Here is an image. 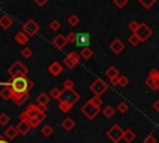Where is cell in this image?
Returning <instances> with one entry per match:
<instances>
[{
  "label": "cell",
  "instance_id": "cell-33",
  "mask_svg": "<svg viewBox=\"0 0 159 143\" xmlns=\"http://www.w3.org/2000/svg\"><path fill=\"white\" fill-rule=\"evenodd\" d=\"M117 109H118L119 113H123V114H124V113L128 112L129 106H128V103H125V102H119L118 106H117Z\"/></svg>",
  "mask_w": 159,
  "mask_h": 143
},
{
  "label": "cell",
  "instance_id": "cell-2",
  "mask_svg": "<svg viewBox=\"0 0 159 143\" xmlns=\"http://www.w3.org/2000/svg\"><path fill=\"white\" fill-rule=\"evenodd\" d=\"M29 68L19 60H16L9 68H7V73L10 75V77H17V76H27Z\"/></svg>",
  "mask_w": 159,
  "mask_h": 143
},
{
  "label": "cell",
  "instance_id": "cell-10",
  "mask_svg": "<svg viewBox=\"0 0 159 143\" xmlns=\"http://www.w3.org/2000/svg\"><path fill=\"white\" fill-rule=\"evenodd\" d=\"M135 34H137V36L139 37L140 42H144V41H147V40L152 36L153 31H152V29H150L145 22H140L138 30L135 31Z\"/></svg>",
  "mask_w": 159,
  "mask_h": 143
},
{
  "label": "cell",
  "instance_id": "cell-3",
  "mask_svg": "<svg viewBox=\"0 0 159 143\" xmlns=\"http://www.w3.org/2000/svg\"><path fill=\"white\" fill-rule=\"evenodd\" d=\"M89 91L93 93V96L101 97L108 91V85L102 80V78H96L91 85H89Z\"/></svg>",
  "mask_w": 159,
  "mask_h": 143
},
{
  "label": "cell",
  "instance_id": "cell-44",
  "mask_svg": "<svg viewBox=\"0 0 159 143\" xmlns=\"http://www.w3.org/2000/svg\"><path fill=\"white\" fill-rule=\"evenodd\" d=\"M68 56H70L71 58H73L75 61L80 62V58H81V57H80V55H78L77 52H75V51H70V52H68Z\"/></svg>",
  "mask_w": 159,
  "mask_h": 143
},
{
  "label": "cell",
  "instance_id": "cell-4",
  "mask_svg": "<svg viewBox=\"0 0 159 143\" xmlns=\"http://www.w3.org/2000/svg\"><path fill=\"white\" fill-rule=\"evenodd\" d=\"M81 96L78 92H76L73 88H70V90H62L61 91V96H60V99L58 101H65V102H68L71 103L72 106H75L78 101H80Z\"/></svg>",
  "mask_w": 159,
  "mask_h": 143
},
{
  "label": "cell",
  "instance_id": "cell-13",
  "mask_svg": "<svg viewBox=\"0 0 159 143\" xmlns=\"http://www.w3.org/2000/svg\"><path fill=\"white\" fill-rule=\"evenodd\" d=\"M52 44H53V46H55L56 48H58V50H63V48L68 45V42H67V40H66V36H63L62 34H58V35L52 40Z\"/></svg>",
  "mask_w": 159,
  "mask_h": 143
},
{
  "label": "cell",
  "instance_id": "cell-8",
  "mask_svg": "<svg viewBox=\"0 0 159 143\" xmlns=\"http://www.w3.org/2000/svg\"><path fill=\"white\" fill-rule=\"evenodd\" d=\"M123 129L120 128L119 124L114 123L108 131H107V137L113 142V143H119V141H122V137H123Z\"/></svg>",
  "mask_w": 159,
  "mask_h": 143
},
{
  "label": "cell",
  "instance_id": "cell-23",
  "mask_svg": "<svg viewBox=\"0 0 159 143\" xmlns=\"http://www.w3.org/2000/svg\"><path fill=\"white\" fill-rule=\"evenodd\" d=\"M62 62H63V65H65V66H66L67 68H70V70L75 68V67H76V66L78 65V62H77V61H75L73 58H71V57H70L68 55L63 57V61H62Z\"/></svg>",
  "mask_w": 159,
  "mask_h": 143
},
{
  "label": "cell",
  "instance_id": "cell-26",
  "mask_svg": "<svg viewBox=\"0 0 159 143\" xmlns=\"http://www.w3.org/2000/svg\"><path fill=\"white\" fill-rule=\"evenodd\" d=\"M52 133H53V128L50 126V124H45L42 128H41V134L43 136V137H51L52 136Z\"/></svg>",
  "mask_w": 159,
  "mask_h": 143
},
{
  "label": "cell",
  "instance_id": "cell-48",
  "mask_svg": "<svg viewBox=\"0 0 159 143\" xmlns=\"http://www.w3.org/2000/svg\"><path fill=\"white\" fill-rule=\"evenodd\" d=\"M153 108L155 112H159V99H155L154 103H153Z\"/></svg>",
  "mask_w": 159,
  "mask_h": 143
},
{
  "label": "cell",
  "instance_id": "cell-16",
  "mask_svg": "<svg viewBox=\"0 0 159 143\" xmlns=\"http://www.w3.org/2000/svg\"><path fill=\"white\" fill-rule=\"evenodd\" d=\"M16 129H17L19 134L26 136V134L31 131V126H30L27 122H25V121H20V122L17 123V126H16Z\"/></svg>",
  "mask_w": 159,
  "mask_h": 143
},
{
  "label": "cell",
  "instance_id": "cell-9",
  "mask_svg": "<svg viewBox=\"0 0 159 143\" xmlns=\"http://www.w3.org/2000/svg\"><path fill=\"white\" fill-rule=\"evenodd\" d=\"M145 85H147L150 90L157 91V88H158V86H159V71H158V70L153 68V70L149 72V76H148L147 80H145Z\"/></svg>",
  "mask_w": 159,
  "mask_h": 143
},
{
  "label": "cell",
  "instance_id": "cell-14",
  "mask_svg": "<svg viewBox=\"0 0 159 143\" xmlns=\"http://www.w3.org/2000/svg\"><path fill=\"white\" fill-rule=\"evenodd\" d=\"M48 72L52 75V76H55V77H57V76H60L61 73H62V71H63V66L60 63V62H57V61H53L50 66H48Z\"/></svg>",
  "mask_w": 159,
  "mask_h": 143
},
{
  "label": "cell",
  "instance_id": "cell-47",
  "mask_svg": "<svg viewBox=\"0 0 159 143\" xmlns=\"http://www.w3.org/2000/svg\"><path fill=\"white\" fill-rule=\"evenodd\" d=\"M37 107H39V111H40V112H45V113H46V111H47V104H37Z\"/></svg>",
  "mask_w": 159,
  "mask_h": 143
},
{
  "label": "cell",
  "instance_id": "cell-18",
  "mask_svg": "<svg viewBox=\"0 0 159 143\" xmlns=\"http://www.w3.org/2000/svg\"><path fill=\"white\" fill-rule=\"evenodd\" d=\"M17 136H19V132H17V129H16L15 126H9V127L5 129V136H4V137H5L6 139L14 141Z\"/></svg>",
  "mask_w": 159,
  "mask_h": 143
},
{
  "label": "cell",
  "instance_id": "cell-38",
  "mask_svg": "<svg viewBox=\"0 0 159 143\" xmlns=\"http://www.w3.org/2000/svg\"><path fill=\"white\" fill-rule=\"evenodd\" d=\"M89 102H92L94 106H97V107H101L102 106V103H103V101H102V98L101 97H98V96H93L92 98H89L88 99Z\"/></svg>",
  "mask_w": 159,
  "mask_h": 143
},
{
  "label": "cell",
  "instance_id": "cell-28",
  "mask_svg": "<svg viewBox=\"0 0 159 143\" xmlns=\"http://www.w3.org/2000/svg\"><path fill=\"white\" fill-rule=\"evenodd\" d=\"M106 76L108 77V78H112V77H114V76H118L119 73H118V68L117 67H114V66H109L107 70H106Z\"/></svg>",
  "mask_w": 159,
  "mask_h": 143
},
{
  "label": "cell",
  "instance_id": "cell-24",
  "mask_svg": "<svg viewBox=\"0 0 159 143\" xmlns=\"http://www.w3.org/2000/svg\"><path fill=\"white\" fill-rule=\"evenodd\" d=\"M72 107H73V106H72L71 103H68V102H65V101H60V102H58V109H60L61 112H63V113H68Z\"/></svg>",
  "mask_w": 159,
  "mask_h": 143
},
{
  "label": "cell",
  "instance_id": "cell-6",
  "mask_svg": "<svg viewBox=\"0 0 159 143\" xmlns=\"http://www.w3.org/2000/svg\"><path fill=\"white\" fill-rule=\"evenodd\" d=\"M39 112H40V111H39L37 104L30 103V104L26 107V109L19 114V118H20V121L27 122V121H30V119H34V118L39 114Z\"/></svg>",
  "mask_w": 159,
  "mask_h": 143
},
{
  "label": "cell",
  "instance_id": "cell-41",
  "mask_svg": "<svg viewBox=\"0 0 159 143\" xmlns=\"http://www.w3.org/2000/svg\"><path fill=\"white\" fill-rule=\"evenodd\" d=\"M113 2L118 9H123L128 4V0H113Z\"/></svg>",
  "mask_w": 159,
  "mask_h": 143
},
{
  "label": "cell",
  "instance_id": "cell-45",
  "mask_svg": "<svg viewBox=\"0 0 159 143\" xmlns=\"http://www.w3.org/2000/svg\"><path fill=\"white\" fill-rule=\"evenodd\" d=\"M35 1V4L39 6V7H43L47 2H48V0H34Z\"/></svg>",
  "mask_w": 159,
  "mask_h": 143
},
{
  "label": "cell",
  "instance_id": "cell-34",
  "mask_svg": "<svg viewBox=\"0 0 159 143\" xmlns=\"http://www.w3.org/2000/svg\"><path fill=\"white\" fill-rule=\"evenodd\" d=\"M128 83H129V78L127 76H118V86L125 87L128 86Z\"/></svg>",
  "mask_w": 159,
  "mask_h": 143
},
{
  "label": "cell",
  "instance_id": "cell-15",
  "mask_svg": "<svg viewBox=\"0 0 159 143\" xmlns=\"http://www.w3.org/2000/svg\"><path fill=\"white\" fill-rule=\"evenodd\" d=\"M12 24H14V20L11 19L10 15L4 14L2 16H0V27H1V29L7 30V29H10V27L12 26Z\"/></svg>",
  "mask_w": 159,
  "mask_h": 143
},
{
  "label": "cell",
  "instance_id": "cell-43",
  "mask_svg": "<svg viewBox=\"0 0 159 143\" xmlns=\"http://www.w3.org/2000/svg\"><path fill=\"white\" fill-rule=\"evenodd\" d=\"M144 143H157V138L153 134H147L144 138Z\"/></svg>",
  "mask_w": 159,
  "mask_h": 143
},
{
  "label": "cell",
  "instance_id": "cell-50",
  "mask_svg": "<svg viewBox=\"0 0 159 143\" xmlns=\"http://www.w3.org/2000/svg\"><path fill=\"white\" fill-rule=\"evenodd\" d=\"M157 91H158V92H159V86H158V88H157Z\"/></svg>",
  "mask_w": 159,
  "mask_h": 143
},
{
  "label": "cell",
  "instance_id": "cell-5",
  "mask_svg": "<svg viewBox=\"0 0 159 143\" xmlns=\"http://www.w3.org/2000/svg\"><path fill=\"white\" fill-rule=\"evenodd\" d=\"M81 112H82V114H83L84 117H87L88 119H94V118L98 116V113L101 112V107H97V106H94L92 102L87 101V102L81 107Z\"/></svg>",
  "mask_w": 159,
  "mask_h": 143
},
{
  "label": "cell",
  "instance_id": "cell-17",
  "mask_svg": "<svg viewBox=\"0 0 159 143\" xmlns=\"http://www.w3.org/2000/svg\"><path fill=\"white\" fill-rule=\"evenodd\" d=\"M29 39H30V37H29L24 31H19V32H16L15 36H14L15 42H17L19 45H22V46H25V45L29 42Z\"/></svg>",
  "mask_w": 159,
  "mask_h": 143
},
{
  "label": "cell",
  "instance_id": "cell-27",
  "mask_svg": "<svg viewBox=\"0 0 159 143\" xmlns=\"http://www.w3.org/2000/svg\"><path fill=\"white\" fill-rule=\"evenodd\" d=\"M67 22H68V25H70V26L75 27V26H77V25L80 24V17H78L77 15L72 14V15H70V16L67 17Z\"/></svg>",
  "mask_w": 159,
  "mask_h": 143
},
{
  "label": "cell",
  "instance_id": "cell-31",
  "mask_svg": "<svg viewBox=\"0 0 159 143\" xmlns=\"http://www.w3.org/2000/svg\"><path fill=\"white\" fill-rule=\"evenodd\" d=\"M32 50L30 48V47H27V46H25L22 50H21V52H20V55L24 57V58H30L31 56H32Z\"/></svg>",
  "mask_w": 159,
  "mask_h": 143
},
{
  "label": "cell",
  "instance_id": "cell-35",
  "mask_svg": "<svg viewBox=\"0 0 159 143\" xmlns=\"http://www.w3.org/2000/svg\"><path fill=\"white\" fill-rule=\"evenodd\" d=\"M10 123V117L6 113H0V126H6Z\"/></svg>",
  "mask_w": 159,
  "mask_h": 143
},
{
  "label": "cell",
  "instance_id": "cell-39",
  "mask_svg": "<svg viewBox=\"0 0 159 143\" xmlns=\"http://www.w3.org/2000/svg\"><path fill=\"white\" fill-rule=\"evenodd\" d=\"M60 27H61V22L58 20H52L50 22V29L52 31H57V30H60Z\"/></svg>",
  "mask_w": 159,
  "mask_h": 143
},
{
  "label": "cell",
  "instance_id": "cell-7",
  "mask_svg": "<svg viewBox=\"0 0 159 143\" xmlns=\"http://www.w3.org/2000/svg\"><path fill=\"white\" fill-rule=\"evenodd\" d=\"M21 31H24L29 37H34L39 31H40V25L34 20V19H29L21 27Z\"/></svg>",
  "mask_w": 159,
  "mask_h": 143
},
{
  "label": "cell",
  "instance_id": "cell-11",
  "mask_svg": "<svg viewBox=\"0 0 159 143\" xmlns=\"http://www.w3.org/2000/svg\"><path fill=\"white\" fill-rule=\"evenodd\" d=\"M109 50L114 53V55H119L124 48H125V45H124V42L120 40V39H114L113 41H111L109 42Z\"/></svg>",
  "mask_w": 159,
  "mask_h": 143
},
{
  "label": "cell",
  "instance_id": "cell-40",
  "mask_svg": "<svg viewBox=\"0 0 159 143\" xmlns=\"http://www.w3.org/2000/svg\"><path fill=\"white\" fill-rule=\"evenodd\" d=\"M73 86H75V82H73L71 78H67V80H65V82H63V88H65V90H70V88H73Z\"/></svg>",
  "mask_w": 159,
  "mask_h": 143
},
{
  "label": "cell",
  "instance_id": "cell-20",
  "mask_svg": "<svg viewBox=\"0 0 159 143\" xmlns=\"http://www.w3.org/2000/svg\"><path fill=\"white\" fill-rule=\"evenodd\" d=\"M122 139H123L125 143H132V142L135 139V133H134V131L130 129V128H127V129L123 132Z\"/></svg>",
  "mask_w": 159,
  "mask_h": 143
},
{
  "label": "cell",
  "instance_id": "cell-37",
  "mask_svg": "<svg viewBox=\"0 0 159 143\" xmlns=\"http://www.w3.org/2000/svg\"><path fill=\"white\" fill-rule=\"evenodd\" d=\"M139 24H140V22H138V21H135V20H132V21L128 24V29H129L132 32H135V31L138 30V27H139Z\"/></svg>",
  "mask_w": 159,
  "mask_h": 143
},
{
  "label": "cell",
  "instance_id": "cell-25",
  "mask_svg": "<svg viewBox=\"0 0 159 143\" xmlns=\"http://www.w3.org/2000/svg\"><path fill=\"white\" fill-rule=\"evenodd\" d=\"M101 112L106 118H112L114 116V108L112 106H106Z\"/></svg>",
  "mask_w": 159,
  "mask_h": 143
},
{
  "label": "cell",
  "instance_id": "cell-49",
  "mask_svg": "<svg viewBox=\"0 0 159 143\" xmlns=\"http://www.w3.org/2000/svg\"><path fill=\"white\" fill-rule=\"evenodd\" d=\"M0 143H10V142H9L4 136H1V134H0Z\"/></svg>",
  "mask_w": 159,
  "mask_h": 143
},
{
  "label": "cell",
  "instance_id": "cell-36",
  "mask_svg": "<svg viewBox=\"0 0 159 143\" xmlns=\"http://www.w3.org/2000/svg\"><path fill=\"white\" fill-rule=\"evenodd\" d=\"M0 97L2 98V99H5V101H7V99H10V92L7 91V88L4 86L1 90H0Z\"/></svg>",
  "mask_w": 159,
  "mask_h": 143
},
{
  "label": "cell",
  "instance_id": "cell-29",
  "mask_svg": "<svg viewBox=\"0 0 159 143\" xmlns=\"http://www.w3.org/2000/svg\"><path fill=\"white\" fill-rule=\"evenodd\" d=\"M128 42H129L132 46H138V45H139V42H140V40H139V37L137 36V34H135V32H133V34L128 37Z\"/></svg>",
  "mask_w": 159,
  "mask_h": 143
},
{
  "label": "cell",
  "instance_id": "cell-19",
  "mask_svg": "<svg viewBox=\"0 0 159 143\" xmlns=\"http://www.w3.org/2000/svg\"><path fill=\"white\" fill-rule=\"evenodd\" d=\"M75 126H76V122L71 118V117H66L62 122H61V127L66 131V132H70V131H72L73 128H75Z\"/></svg>",
  "mask_w": 159,
  "mask_h": 143
},
{
  "label": "cell",
  "instance_id": "cell-12",
  "mask_svg": "<svg viewBox=\"0 0 159 143\" xmlns=\"http://www.w3.org/2000/svg\"><path fill=\"white\" fill-rule=\"evenodd\" d=\"M89 34L88 32H80V34H76V41L75 44L80 47H86L89 45Z\"/></svg>",
  "mask_w": 159,
  "mask_h": 143
},
{
  "label": "cell",
  "instance_id": "cell-32",
  "mask_svg": "<svg viewBox=\"0 0 159 143\" xmlns=\"http://www.w3.org/2000/svg\"><path fill=\"white\" fill-rule=\"evenodd\" d=\"M51 98L53 99H60V96H61V90L57 88V87H53L51 91H50V95H48Z\"/></svg>",
  "mask_w": 159,
  "mask_h": 143
},
{
  "label": "cell",
  "instance_id": "cell-46",
  "mask_svg": "<svg viewBox=\"0 0 159 143\" xmlns=\"http://www.w3.org/2000/svg\"><path fill=\"white\" fill-rule=\"evenodd\" d=\"M119 76V75H118ZM118 76H114V77H112V78H109V83L113 86V87H116V86H118Z\"/></svg>",
  "mask_w": 159,
  "mask_h": 143
},
{
  "label": "cell",
  "instance_id": "cell-30",
  "mask_svg": "<svg viewBox=\"0 0 159 143\" xmlns=\"http://www.w3.org/2000/svg\"><path fill=\"white\" fill-rule=\"evenodd\" d=\"M138 2H139L144 9H150V7L157 2V0H138Z\"/></svg>",
  "mask_w": 159,
  "mask_h": 143
},
{
  "label": "cell",
  "instance_id": "cell-21",
  "mask_svg": "<svg viewBox=\"0 0 159 143\" xmlns=\"http://www.w3.org/2000/svg\"><path fill=\"white\" fill-rule=\"evenodd\" d=\"M80 57L84 58V60H89L92 56H93V50L89 47V46H86V47H82L81 51H80Z\"/></svg>",
  "mask_w": 159,
  "mask_h": 143
},
{
  "label": "cell",
  "instance_id": "cell-22",
  "mask_svg": "<svg viewBox=\"0 0 159 143\" xmlns=\"http://www.w3.org/2000/svg\"><path fill=\"white\" fill-rule=\"evenodd\" d=\"M50 99H51V97H50L47 93H45V92H41V93L36 97L37 104H48Z\"/></svg>",
  "mask_w": 159,
  "mask_h": 143
},
{
  "label": "cell",
  "instance_id": "cell-42",
  "mask_svg": "<svg viewBox=\"0 0 159 143\" xmlns=\"http://www.w3.org/2000/svg\"><path fill=\"white\" fill-rule=\"evenodd\" d=\"M66 40H67L68 44H75V41H76V34L75 32H68L66 35Z\"/></svg>",
  "mask_w": 159,
  "mask_h": 143
},
{
  "label": "cell",
  "instance_id": "cell-1",
  "mask_svg": "<svg viewBox=\"0 0 159 143\" xmlns=\"http://www.w3.org/2000/svg\"><path fill=\"white\" fill-rule=\"evenodd\" d=\"M4 86L10 92V99L15 103V106L20 107L25 101L29 99L30 91L32 90L35 83L27 76H17L11 77Z\"/></svg>",
  "mask_w": 159,
  "mask_h": 143
}]
</instances>
